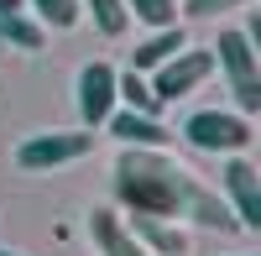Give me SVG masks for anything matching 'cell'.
<instances>
[{"label": "cell", "instance_id": "17", "mask_svg": "<svg viewBox=\"0 0 261 256\" xmlns=\"http://www.w3.org/2000/svg\"><path fill=\"white\" fill-rule=\"evenodd\" d=\"M241 6H251V0H183V11H188V16H199V21H214V16L241 11Z\"/></svg>", "mask_w": 261, "mask_h": 256}, {"label": "cell", "instance_id": "14", "mask_svg": "<svg viewBox=\"0 0 261 256\" xmlns=\"http://www.w3.org/2000/svg\"><path fill=\"white\" fill-rule=\"evenodd\" d=\"M27 11H32L47 32H73L79 21H84V6H79V0H27Z\"/></svg>", "mask_w": 261, "mask_h": 256}, {"label": "cell", "instance_id": "4", "mask_svg": "<svg viewBox=\"0 0 261 256\" xmlns=\"http://www.w3.org/2000/svg\"><path fill=\"white\" fill-rule=\"evenodd\" d=\"M94 152V131H37L16 146V167L21 173H58L68 162H84Z\"/></svg>", "mask_w": 261, "mask_h": 256}, {"label": "cell", "instance_id": "13", "mask_svg": "<svg viewBox=\"0 0 261 256\" xmlns=\"http://www.w3.org/2000/svg\"><path fill=\"white\" fill-rule=\"evenodd\" d=\"M115 99H120V110H141V115H157V110H162L157 94H151V79L136 73V68L115 73Z\"/></svg>", "mask_w": 261, "mask_h": 256}, {"label": "cell", "instance_id": "3", "mask_svg": "<svg viewBox=\"0 0 261 256\" xmlns=\"http://www.w3.org/2000/svg\"><path fill=\"white\" fill-rule=\"evenodd\" d=\"M183 141L209 157H246V146L256 141V125H251V115L214 105V110H193L183 120Z\"/></svg>", "mask_w": 261, "mask_h": 256}, {"label": "cell", "instance_id": "10", "mask_svg": "<svg viewBox=\"0 0 261 256\" xmlns=\"http://www.w3.org/2000/svg\"><path fill=\"white\" fill-rule=\"evenodd\" d=\"M89 241H94L99 256H146L141 241L125 230V220L115 215V209H94L89 215Z\"/></svg>", "mask_w": 261, "mask_h": 256}, {"label": "cell", "instance_id": "2", "mask_svg": "<svg viewBox=\"0 0 261 256\" xmlns=\"http://www.w3.org/2000/svg\"><path fill=\"white\" fill-rule=\"evenodd\" d=\"M209 53H214V68L225 73L235 105H241V115H256L261 110V47H251V37L241 27H225Z\"/></svg>", "mask_w": 261, "mask_h": 256}, {"label": "cell", "instance_id": "16", "mask_svg": "<svg viewBox=\"0 0 261 256\" xmlns=\"http://www.w3.org/2000/svg\"><path fill=\"white\" fill-rule=\"evenodd\" d=\"M130 11V21H141V27H178V0H120Z\"/></svg>", "mask_w": 261, "mask_h": 256}, {"label": "cell", "instance_id": "6", "mask_svg": "<svg viewBox=\"0 0 261 256\" xmlns=\"http://www.w3.org/2000/svg\"><path fill=\"white\" fill-rule=\"evenodd\" d=\"M73 99H79V120H84V131H105V120L120 110V99H115V68H110L105 58L84 63L79 79H73Z\"/></svg>", "mask_w": 261, "mask_h": 256}, {"label": "cell", "instance_id": "18", "mask_svg": "<svg viewBox=\"0 0 261 256\" xmlns=\"http://www.w3.org/2000/svg\"><path fill=\"white\" fill-rule=\"evenodd\" d=\"M0 11H27V0H0Z\"/></svg>", "mask_w": 261, "mask_h": 256}, {"label": "cell", "instance_id": "15", "mask_svg": "<svg viewBox=\"0 0 261 256\" xmlns=\"http://www.w3.org/2000/svg\"><path fill=\"white\" fill-rule=\"evenodd\" d=\"M79 6L89 11V21H94L99 37H125L130 32V11L120 6V0H79Z\"/></svg>", "mask_w": 261, "mask_h": 256}, {"label": "cell", "instance_id": "12", "mask_svg": "<svg viewBox=\"0 0 261 256\" xmlns=\"http://www.w3.org/2000/svg\"><path fill=\"white\" fill-rule=\"evenodd\" d=\"M0 42H6V47H21V53H42L47 27H42L32 11H0Z\"/></svg>", "mask_w": 261, "mask_h": 256}, {"label": "cell", "instance_id": "8", "mask_svg": "<svg viewBox=\"0 0 261 256\" xmlns=\"http://www.w3.org/2000/svg\"><path fill=\"white\" fill-rule=\"evenodd\" d=\"M105 131H110L120 146H141V152H167V146L178 141L172 125H162L157 115H141V110H115L105 120Z\"/></svg>", "mask_w": 261, "mask_h": 256}, {"label": "cell", "instance_id": "9", "mask_svg": "<svg viewBox=\"0 0 261 256\" xmlns=\"http://www.w3.org/2000/svg\"><path fill=\"white\" fill-rule=\"evenodd\" d=\"M125 230L141 241L146 256H188L193 241H188V230L183 225H172V220H146V215H130Z\"/></svg>", "mask_w": 261, "mask_h": 256}, {"label": "cell", "instance_id": "19", "mask_svg": "<svg viewBox=\"0 0 261 256\" xmlns=\"http://www.w3.org/2000/svg\"><path fill=\"white\" fill-rule=\"evenodd\" d=\"M0 256H21V251H0Z\"/></svg>", "mask_w": 261, "mask_h": 256}, {"label": "cell", "instance_id": "5", "mask_svg": "<svg viewBox=\"0 0 261 256\" xmlns=\"http://www.w3.org/2000/svg\"><path fill=\"white\" fill-rule=\"evenodd\" d=\"M209 73H214V53H209V47H183L178 58H167L162 68H151L146 79H151L157 105H178V99H188L193 89H204Z\"/></svg>", "mask_w": 261, "mask_h": 256}, {"label": "cell", "instance_id": "11", "mask_svg": "<svg viewBox=\"0 0 261 256\" xmlns=\"http://www.w3.org/2000/svg\"><path fill=\"white\" fill-rule=\"evenodd\" d=\"M183 47H188L183 27H157L141 47H130V68H136V73H151V68H162L167 58H178Z\"/></svg>", "mask_w": 261, "mask_h": 256}, {"label": "cell", "instance_id": "1", "mask_svg": "<svg viewBox=\"0 0 261 256\" xmlns=\"http://www.w3.org/2000/svg\"><path fill=\"white\" fill-rule=\"evenodd\" d=\"M110 188H115V204L125 215H146V220H172V225H204V230H241L230 215V204L204 188L199 178L188 173L183 162H172L167 152H141V146H120L115 157V173H110Z\"/></svg>", "mask_w": 261, "mask_h": 256}, {"label": "cell", "instance_id": "7", "mask_svg": "<svg viewBox=\"0 0 261 256\" xmlns=\"http://www.w3.org/2000/svg\"><path fill=\"white\" fill-rule=\"evenodd\" d=\"M225 204H230V215L241 230H251V236H261V173H256V162L246 157H225Z\"/></svg>", "mask_w": 261, "mask_h": 256}]
</instances>
